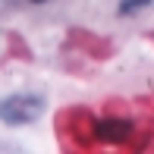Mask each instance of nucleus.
<instances>
[{"instance_id":"1","label":"nucleus","mask_w":154,"mask_h":154,"mask_svg":"<svg viewBox=\"0 0 154 154\" xmlns=\"http://www.w3.org/2000/svg\"><path fill=\"white\" fill-rule=\"evenodd\" d=\"M41 110H44V101H41V97L16 94V97H6V101H0V120L19 126V123H32V120H38Z\"/></svg>"},{"instance_id":"2","label":"nucleus","mask_w":154,"mask_h":154,"mask_svg":"<svg viewBox=\"0 0 154 154\" xmlns=\"http://www.w3.org/2000/svg\"><path fill=\"white\" fill-rule=\"evenodd\" d=\"M151 0H120V13L123 16H129V13H135V10H142V6H148Z\"/></svg>"}]
</instances>
